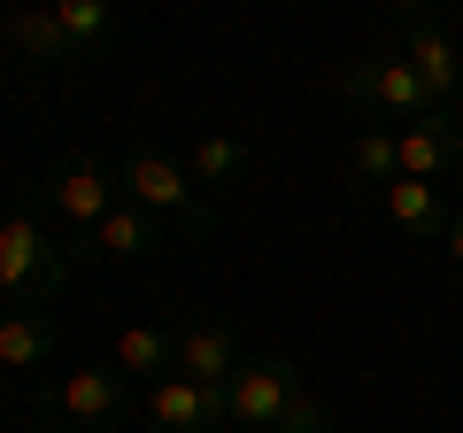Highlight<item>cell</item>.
Segmentation results:
<instances>
[{
    "label": "cell",
    "mask_w": 463,
    "mask_h": 433,
    "mask_svg": "<svg viewBox=\"0 0 463 433\" xmlns=\"http://www.w3.org/2000/svg\"><path fill=\"white\" fill-rule=\"evenodd\" d=\"M124 201V186H116V170H100V163H85V155H62V163L47 170V209L70 225V240H85L100 225V216Z\"/></svg>",
    "instance_id": "cell-6"
},
{
    "label": "cell",
    "mask_w": 463,
    "mask_h": 433,
    "mask_svg": "<svg viewBox=\"0 0 463 433\" xmlns=\"http://www.w3.org/2000/svg\"><path fill=\"white\" fill-rule=\"evenodd\" d=\"M394 32H402V63L425 78V93L440 109H463V47L448 39V24L410 0V8H394Z\"/></svg>",
    "instance_id": "cell-3"
},
{
    "label": "cell",
    "mask_w": 463,
    "mask_h": 433,
    "mask_svg": "<svg viewBox=\"0 0 463 433\" xmlns=\"http://www.w3.org/2000/svg\"><path fill=\"white\" fill-rule=\"evenodd\" d=\"M294 395H301V371L286 364V356H248V364L232 371V387H224V418L248 426V433H279V418H286Z\"/></svg>",
    "instance_id": "cell-5"
},
{
    "label": "cell",
    "mask_w": 463,
    "mask_h": 433,
    "mask_svg": "<svg viewBox=\"0 0 463 433\" xmlns=\"http://www.w3.org/2000/svg\"><path fill=\"white\" fill-rule=\"evenodd\" d=\"M116 371H124V380H178V333H163V325H124V333H116V356H109Z\"/></svg>",
    "instance_id": "cell-14"
},
{
    "label": "cell",
    "mask_w": 463,
    "mask_h": 433,
    "mask_svg": "<svg viewBox=\"0 0 463 433\" xmlns=\"http://www.w3.org/2000/svg\"><path fill=\"white\" fill-rule=\"evenodd\" d=\"M54 24L70 32V47H78V54H93V47H109V39H116V8H109V0H54Z\"/></svg>",
    "instance_id": "cell-17"
},
{
    "label": "cell",
    "mask_w": 463,
    "mask_h": 433,
    "mask_svg": "<svg viewBox=\"0 0 463 433\" xmlns=\"http://www.w3.org/2000/svg\"><path fill=\"white\" fill-rule=\"evenodd\" d=\"M147 426L155 433H224V387H201V380H163L147 395Z\"/></svg>",
    "instance_id": "cell-10"
},
{
    "label": "cell",
    "mask_w": 463,
    "mask_h": 433,
    "mask_svg": "<svg viewBox=\"0 0 463 433\" xmlns=\"http://www.w3.org/2000/svg\"><path fill=\"white\" fill-rule=\"evenodd\" d=\"M8 310H16V302H8V294H0V317H8Z\"/></svg>",
    "instance_id": "cell-23"
},
{
    "label": "cell",
    "mask_w": 463,
    "mask_h": 433,
    "mask_svg": "<svg viewBox=\"0 0 463 433\" xmlns=\"http://www.w3.org/2000/svg\"><path fill=\"white\" fill-rule=\"evenodd\" d=\"M440 248H448V264L463 271V209H456V225H448V240H440Z\"/></svg>",
    "instance_id": "cell-20"
},
{
    "label": "cell",
    "mask_w": 463,
    "mask_h": 433,
    "mask_svg": "<svg viewBox=\"0 0 463 433\" xmlns=\"http://www.w3.org/2000/svg\"><path fill=\"white\" fill-rule=\"evenodd\" d=\"M386 216H394V233H410L417 248H440L448 240V201H440V186H425V178H394L386 186Z\"/></svg>",
    "instance_id": "cell-13"
},
{
    "label": "cell",
    "mask_w": 463,
    "mask_h": 433,
    "mask_svg": "<svg viewBox=\"0 0 463 433\" xmlns=\"http://www.w3.org/2000/svg\"><path fill=\"white\" fill-rule=\"evenodd\" d=\"M394 155H402V178H456L463 163V109H432L425 124H410V132H394Z\"/></svg>",
    "instance_id": "cell-8"
},
{
    "label": "cell",
    "mask_w": 463,
    "mask_h": 433,
    "mask_svg": "<svg viewBox=\"0 0 463 433\" xmlns=\"http://www.w3.org/2000/svg\"><path fill=\"white\" fill-rule=\"evenodd\" d=\"M185 170H194V186H232L240 170H248V140H232V132H201V148L185 155Z\"/></svg>",
    "instance_id": "cell-16"
},
{
    "label": "cell",
    "mask_w": 463,
    "mask_h": 433,
    "mask_svg": "<svg viewBox=\"0 0 463 433\" xmlns=\"http://www.w3.org/2000/svg\"><path fill=\"white\" fill-rule=\"evenodd\" d=\"M456 201H463V163H456Z\"/></svg>",
    "instance_id": "cell-22"
},
{
    "label": "cell",
    "mask_w": 463,
    "mask_h": 433,
    "mask_svg": "<svg viewBox=\"0 0 463 433\" xmlns=\"http://www.w3.org/2000/svg\"><path fill=\"white\" fill-rule=\"evenodd\" d=\"M279 433H332V410H325V402L309 395V387H301V395L286 402V418H279Z\"/></svg>",
    "instance_id": "cell-19"
},
{
    "label": "cell",
    "mask_w": 463,
    "mask_h": 433,
    "mask_svg": "<svg viewBox=\"0 0 463 433\" xmlns=\"http://www.w3.org/2000/svg\"><path fill=\"white\" fill-rule=\"evenodd\" d=\"M54 402L70 410V426H124V418H132V380L116 364H78L54 387Z\"/></svg>",
    "instance_id": "cell-9"
},
{
    "label": "cell",
    "mask_w": 463,
    "mask_h": 433,
    "mask_svg": "<svg viewBox=\"0 0 463 433\" xmlns=\"http://www.w3.org/2000/svg\"><path fill=\"white\" fill-rule=\"evenodd\" d=\"M8 39H16V54H24V63H39V70H70V63H85V54L70 47V32L54 24V8H24V16L8 24Z\"/></svg>",
    "instance_id": "cell-15"
},
{
    "label": "cell",
    "mask_w": 463,
    "mask_h": 433,
    "mask_svg": "<svg viewBox=\"0 0 463 433\" xmlns=\"http://www.w3.org/2000/svg\"><path fill=\"white\" fill-rule=\"evenodd\" d=\"M70 255H78V271L85 264H155L163 255V216H147L139 201H116L85 240H70Z\"/></svg>",
    "instance_id": "cell-7"
},
{
    "label": "cell",
    "mask_w": 463,
    "mask_h": 433,
    "mask_svg": "<svg viewBox=\"0 0 463 433\" xmlns=\"http://www.w3.org/2000/svg\"><path fill=\"white\" fill-rule=\"evenodd\" d=\"M240 364H248V356H240V333H232V325H185V333H178V380L232 387Z\"/></svg>",
    "instance_id": "cell-12"
},
{
    "label": "cell",
    "mask_w": 463,
    "mask_h": 433,
    "mask_svg": "<svg viewBox=\"0 0 463 433\" xmlns=\"http://www.w3.org/2000/svg\"><path fill=\"white\" fill-rule=\"evenodd\" d=\"M116 186H124V201H139L147 216H163V225H178L185 240H209L216 233V201L194 186V170L170 163L163 148H132L124 163H116Z\"/></svg>",
    "instance_id": "cell-2"
},
{
    "label": "cell",
    "mask_w": 463,
    "mask_h": 433,
    "mask_svg": "<svg viewBox=\"0 0 463 433\" xmlns=\"http://www.w3.org/2000/svg\"><path fill=\"white\" fill-rule=\"evenodd\" d=\"M347 170H355V186H394L402 178V155H394V132H355L347 140Z\"/></svg>",
    "instance_id": "cell-18"
},
{
    "label": "cell",
    "mask_w": 463,
    "mask_h": 433,
    "mask_svg": "<svg viewBox=\"0 0 463 433\" xmlns=\"http://www.w3.org/2000/svg\"><path fill=\"white\" fill-rule=\"evenodd\" d=\"M70 279H78L70 240L39 233L32 216H0V294L16 302V310H54Z\"/></svg>",
    "instance_id": "cell-1"
},
{
    "label": "cell",
    "mask_w": 463,
    "mask_h": 433,
    "mask_svg": "<svg viewBox=\"0 0 463 433\" xmlns=\"http://www.w3.org/2000/svg\"><path fill=\"white\" fill-rule=\"evenodd\" d=\"M340 93L355 101V109H379V117H410V124H425L432 109H440V101L425 93V78H417L402 54H364V63H347Z\"/></svg>",
    "instance_id": "cell-4"
},
{
    "label": "cell",
    "mask_w": 463,
    "mask_h": 433,
    "mask_svg": "<svg viewBox=\"0 0 463 433\" xmlns=\"http://www.w3.org/2000/svg\"><path fill=\"white\" fill-rule=\"evenodd\" d=\"M62 356V317L54 310H8L0 317V371H39Z\"/></svg>",
    "instance_id": "cell-11"
},
{
    "label": "cell",
    "mask_w": 463,
    "mask_h": 433,
    "mask_svg": "<svg viewBox=\"0 0 463 433\" xmlns=\"http://www.w3.org/2000/svg\"><path fill=\"white\" fill-rule=\"evenodd\" d=\"M24 433H70V426H47V418H32V426H24Z\"/></svg>",
    "instance_id": "cell-21"
},
{
    "label": "cell",
    "mask_w": 463,
    "mask_h": 433,
    "mask_svg": "<svg viewBox=\"0 0 463 433\" xmlns=\"http://www.w3.org/2000/svg\"><path fill=\"white\" fill-rule=\"evenodd\" d=\"M224 433H248V426H224Z\"/></svg>",
    "instance_id": "cell-24"
}]
</instances>
